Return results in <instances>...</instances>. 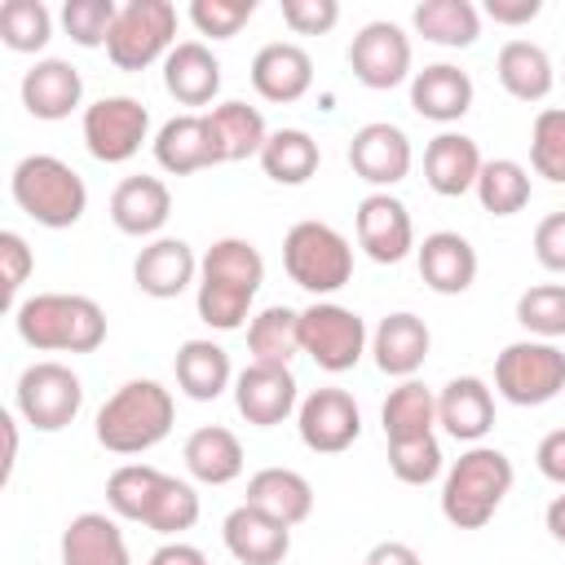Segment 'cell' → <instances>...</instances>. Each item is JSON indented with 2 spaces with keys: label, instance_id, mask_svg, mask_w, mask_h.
Listing matches in <instances>:
<instances>
[{
  "label": "cell",
  "instance_id": "obj_52",
  "mask_svg": "<svg viewBox=\"0 0 565 565\" xmlns=\"http://www.w3.org/2000/svg\"><path fill=\"white\" fill-rule=\"evenodd\" d=\"M543 13V0H486V18H494L499 26H525Z\"/></svg>",
  "mask_w": 565,
  "mask_h": 565
},
{
  "label": "cell",
  "instance_id": "obj_30",
  "mask_svg": "<svg viewBox=\"0 0 565 565\" xmlns=\"http://www.w3.org/2000/svg\"><path fill=\"white\" fill-rule=\"evenodd\" d=\"M207 137H212V150H216V163H243V159H260L265 141H269V128H265V115L247 102H221L207 110Z\"/></svg>",
  "mask_w": 565,
  "mask_h": 565
},
{
  "label": "cell",
  "instance_id": "obj_4",
  "mask_svg": "<svg viewBox=\"0 0 565 565\" xmlns=\"http://www.w3.org/2000/svg\"><path fill=\"white\" fill-rule=\"evenodd\" d=\"M512 459L499 446H468L441 481V516L455 530H481L512 494Z\"/></svg>",
  "mask_w": 565,
  "mask_h": 565
},
{
  "label": "cell",
  "instance_id": "obj_12",
  "mask_svg": "<svg viewBox=\"0 0 565 565\" xmlns=\"http://www.w3.org/2000/svg\"><path fill=\"white\" fill-rule=\"evenodd\" d=\"M349 71L358 84L384 93V88H397L406 84L415 71H411V35L397 26V22H366L353 40H349Z\"/></svg>",
  "mask_w": 565,
  "mask_h": 565
},
{
  "label": "cell",
  "instance_id": "obj_26",
  "mask_svg": "<svg viewBox=\"0 0 565 565\" xmlns=\"http://www.w3.org/2000/svg\"><path fill=\"white\" fill-rule=\"evenodd\" d=\"M481 150L468 132H437L428 146H424V181L433 194L441 199H459L468 190H477V177H481Z\"/></svg>",
  "mask_w": 565,
  "mask_h": 565
},
{
  "label": "cell",
  "instance_id": "obj_31",
  "mask_svg": "<svg viewBox=\"0 0 565 565\" xmlns=\"http://www.w3.org/2000/svg\"><path fill=\"white\" fill-rule=\"evenodd\" d=\"M181 459H185V472H190L194 481H203V486H230V481L243 477V463H247L243 441H238L230 428H221V424L194 428V433L185 437Z\"/></svg>",
  "mask_w": 565,
  "mask_h": 565
},
{
  "label": "cell",
  "instance_id": "obj_6",
  "mask_svg": "<svg viewBox=\"0 0 565 565\" xmlns=\"http://www.w3.org/2000/svg\"><path fill=\"white\" fill-rule=\"evenodd\" d=\"M282 269L300 291L327 300L353 278V247L327 221H296L282 238Z\"/></svg>",
  "mask_w": 565,
  "mask_h": 565
},
{
  "label": "cell",
  "instance_id": "obj_45",
  "mask_svg": "<svg viewBox=\"0 0 565 565\" xmlns=\"http://www.w3.org/2000/svg\"><path fill=\"white\" fill-rule=\"evenodd\" d=\"M388 472L402 486H428V481H437L441 477V441H437V433L388 441Z\"/></svg>",
  "mask_w": 565,
  "mask_h": 565
},
{
  "label": "cell",
  "instance_id": "obj_3",
  "mask_svg": "<svg viewBox=\"0 0 565 565\" xmlns=\"http://www.w3.org/2000/svg\"><path fill=\"white\" fill-rule=\"evenodd\" d=\"M172 419L177 402L159 380H128L102 402L93 433L110 455H146L172 433Z\"/></svg>",
  "mask_w": 565,
  "mask_h": 565
},
{
  "label": "cell",
  "instance_id": "obj_44",
  "mask_svg": "<svg viewBox=\"0 0 565 565\" xmlns=\"http://www.w3.org/2000/svg\"><path fill=\"white\" fill-rule=\"evenodd\" d=\"M199 512H203V508H199V490H194L190 481H181V477H163V486H159V494H154V503H150L146 525H150L154 534L177 539V534L194 530Z\"/></svg>",
  "mask_w": 565,
  "mask_h": 565
},
{
  "label": "cell",
  "instance_id": "obj_49",
  "mask_svg": "<svg viewBox=\"0 0 565 565\" xmlns=\"http://www.w3.org/2000/svg\"><path fill=\"white\" fill-rule=\"evenodd\" d=\"M282 22L296 35H327L340 22V4L335 0H282Z\"/></svg>",
  "mask_w": 565,
  "mask_h": 565
},
{
  "label": "cell",
  "instance_id": "obj_41",
  "mask_svg": "<svg viewBox=\"0 0 565 565\" xmlns=\"http://www.w3.org/2000/svg\"><path fill=\"white\" fill-rule=\"evenodd\" d=\"M0 40L13 53H40L53 40V13L44 0H4L0 4Z\"/></svg>",
  "mask_w": 565,
  "mask_h": 565
},
{
  "label": "cell",
  "instance_id": "obj_47",
  "mask_svg": "<svg viewBox=\"0 0 565 565\" xmlns=\"http://www.w3.org/2000/svg\"><path fill=\"white\" fill-rule=\"evenodd\" d=\"M256 13V0H190V22L207 40H234Z\"/></svg>",
  "mask_w": 565,
  "mask_h": 565
},
{
  "label": "cell",
  "instance_id": "obj_25",
  "mask_svg": "<svg viewBox=\"0 0 565 565\" xmlns=\"http://www.w3.org/2000/svg\"><path fill=\"white\" fill-rule=\"evenodd\" d=\"M437 424L468 446H481V437L494 428V393L481 375H455L437 393Z\"/></svg>",
  "mask_w": 565,
  "mask_h": 565
},
{
  "label": "cell",
  "instance_id": "obj_39",
  "mask_svg": "<svg viewBox=\"0 0 565 565\" xmlns=\"http://www.w3.org/2000/svg\"><path fill=\"white\" fill-rule=\"evenodd\" d=\"M477 203L490 212V216H516L534 185H530V168L516 163V159H486L481 163V177H477Z\"/></svg>",
  "mask_w": 565,
  "mask_h": 565
},
{
  "label": "cell",
  "instance_id": "obj_11",
  "mask_svg": "<svg viewBox=\"0 0 565 565\" xmlns=\"http://www.w3.org/2000/svg\"><path fill=\"white\" fill-rule=\"evenodd\" d=\"M79 128L97 163H128L141 150V141H150V110L128 93H110L84 106Z\"/></svg>",
  "mask_w": 565,
  "mask_h": 565
},
{
  "label": "cell",
  "instance_id": "obj_15",
  "mask_svg": "<svg viewBox=\"0 0 565 565\" xmlns=\"http://www.w3.org/2000/svg\"><path fill=\"white\" fill-rule=\"evenodd\" d=\"M411 163H415L411 137L397 124H388V119L362 124L349 137V168H353V177H362L375 190H388V185L406 181L411 177Z\"/></svg>",
  "mask_w": 565,
  "mask_h": 565
},
{
  "label": "cell",
  "instance_id": "obj_43",
  "mask_svg": "<svg viewBox=\"0 0 565 565\" xmlns=\"http://www.w3.org/2000/svg\"><path fill=\"white\" fill-rule=\"evenodd\" d=\"M516 322L534 340H561L565 335V282H539L516 296Z\"/></svg>",
  "mask_w": 565,
  "mask_h": 565
},
{
  "label": "cell",
  "instance_id": "obj_27",
  "mask_svg": "<svg viewBox=\"0 0 565 565\" xmlns=\"http://www.w3.org/2000/svg\"><path fill=\"white\" fill-rule=\"evenodd\" d=\"M62 565H132L128 543L115 516L106 512H79L66 521L62 543H57Z\"/></svg>",
  "mask_w": 565,
  "mask_h": 565
},
{
  "label": "cell",
  "instance_id": "obj_34",
  "mask_svg": "<svg viewBox=\"0 0 565 565\" xmlns=\"http://www.w3.org/2000/svg\"><path fill=\"white\" fill-rule=\"evenodd\" d=\"M494 75H499L503 93L516 102H543L556 84V66H552L547 49L534 40H508L494 57Z\"/></svg>",
  "mask_w": 565,
  "mask_h": 565
},
{
  "label": "cell",
  "instance_id": "obj_32",
  "mask_svg": "<svg viewBox=\"0 0 565 565\" xmlns=\"http://www.w3.org/2000/svg\"><path fill=\"white\" fill-rule=\"evenodd\" d=\"M243 503L269 512L282 525H300L313 512V486L296 468H260V472L247 477V499Z\"/></svg>",
  "mask_w": 565,
  "mask_h": 565
},
{
  "label": "cell",
  "instance_id": "obj_8",
  "mask_svg": "<svg viewBox=\"0 0 565 565\" xmlns=\"http://www.w3.org/2000/svg\"><path fill=\"white\" fill-rule=\"evenodd\" d=\"M177 49V4L168 0H128L119 4L106 57L115 71H146Z\"/></svg>",
  "mask_w": 565,
  "mask_h": 565
},
{
  "label": "cell",
  "instance_id": "obj_16",
  "mask_svg": "<svg viewBox=\"0 0 565 565\" xmlns=\"http://www.w3.org/2000/svg\"><path fill=\"white\" fill-rule=\"evenodd\" d=\"M234 406L247 424L256 428H278L287 415H296L300 406V384L291 375V366H265V362H247L234 375Z\"/></svg>",
  "mask_w": 565,
  "mask_h": 565
},
{
  "label": "cell",
  "instance_id": "obj_42",
  "mask_svg": "<svg viewBox=\"0 0 565 565\" xmlns=\"http://www.w3.org/2000/svg\"><path fill=\"white\" fill-rule=\"evenodd\" d=\"M530 168L543 181L565 185V106H543L534 115V128H530Z\"/></svg>",
  "mask_w": 565,
  "mask_h": 565
},
{
  "label": "cell",
  "instance_id": "obj_50",
  "mask_svg": "<svg viewBox=\"0 0 565 565\" xmlns=\"http://www.w3.org/2000/svg\"><path fill=\"white\" fill-rule=\"evenodd\" d=\"M534 260L547 274H565V212H552L534 225Z\"/></svg>",
  "mask_w": 565,
  "mask_h": 565
},
{
  "label": "cell",
  "instance_id": "obj_37",
  "mask_svg": "<svg viewBox=\"0 0 565 565\" xmlns=\"http://www.w3.org/2000/svg\"><path fill=\"white\" fill-rule=\"evenodd\" d=\"M247 353L252 362H265V366H291V358L300 353V309L265 305L260 313H252Z\"/></svg>",
  "mask_w": 565,
  "mask_h": 565
},
{
  "label": "cell",
  "instance_id": "obj_40",
  "mask_svg": "<svg viewBox=\"0 0 565 565\" xmlns=\"http://www.w3.org/2000/svg\"><path fill=\"white\" fill-rule=\"evenodd\" d=\"M168 472L150 468V463H119L110 477H106V508L119 516V521H141L150 516V503L159 494Z\"/></svg>",
  "mask_w": 565,
  "mask_h": 565
},
{
  "label": "cell",
  "instance_id": "obj_28",
  "mask_svg": "<svg viewBox=\"0 0 565 565\" xmlns=\"http://www.w3.org/2000/svg\"><path fill=\"white\" fill-rule=\"evenodd\" d=\"M163 88L181 106H207L221 93V62L203 40H181L163 57Z\"/></svg>",
  "mask_w": 565,
  "mask_h": 565
},
{
  "label": "cell",
  "instance_id": "obj_9",
  "mask_svg": "<svg viewBox=\"0 0 565 565\" xmlns=\"http://www.w3.org/2000/svg\"><path fill=\"white\" fill-rule=\"evenodd\" d=\"M13 406L18 415L35 428V433H62L75 424L79 406H84V380L66 366V362H31L22 375H18V388H13Z\"/></svg>",
  "mask_w": 565,
  "mask_h": 565
},
{
  "label": "cell",
  "instance_id": "obj_57",
  "mask_svg": "<svg viewBox=\"0 0 565 565\" xmlns=\"http://www.w3.org/2000/svg\"><path fill=\"white\" fill-rule=\"evenodd\" d=\"M561 79H565V71H561Z\"/></svg>",
  "mask_w": 565,
  "mask_h": 565
},
{
  "label": "cell",
  "instance_id": "obj_10",
  "mask_svg": "<svg viewBox=\"0 0 565 565\" xmlns=\"http://www.w3.org/2000/svg\"><path fill=\"white\" fill-rule=\"evenodd\" d=\"M366 349H371V335L353 309L335 300H313L309 309H300V353H309L318 371H331V375L353 371Z\"/></svg>",
  "mask_w": 565,
  "mask_h": 565
},
{
  "label": "cell",
  "instance_id": "obj_14",
  "mask_svg": "<svg viewBox=\"0 0 565 565\" xmlns=\"http://www.w3.org/2000/svg\"><path fill=\"white\" fill-rule=\"evenodd\" d=\"M353 230H358V247L375 260V265H397L415 252V225L411 212L397 194L388 190H371L358 212H353Z\"/></svg>",
  "mask_w": 565,
  "mask_h": 565
},
{
  "label": "cell",
  "instance_id": "obj_33",
  "mask_svg": "<svg viewBox=\"0 0 565 565\" xmlns=\"http://www.w3.org/2000/svg\"><path fill=\"white\" fill-rule=\"evenodd\" d=\"M172 371H177V388L190 402H216L225 388H234L230 353L216 340H185L172 358Z\"/></svg>",
  "mask_w": 565,
  "mask_h": 565
},
{
  "label": "cell",
  "instance_id": "obj_2",
  "mask_svg": "<svg viewBox=\"0 0 565 565\" xmlns=\"http://www.w3.org/2000/svg\"><path fill=\"white\" fill-rule=\"evenodd\" d=\"M18 340L35 353H93L106 340V309L75 291H35L13 309Z\"/></svg>",
  "mask_w": 565,
  "mask_h": 565
},
{
  "label": "cell",
  "instance_id": "obj_20",
  "mask_svg": "<svg viewBox=\"0 0 565 565\" xmlns=\"http://www.w3.org/2000/svg\"><path fill=\"white\" fill-rule=\"evenodd\" d=\"M18 93H22V106H26L31 119L57 124V119H66L71 110H79V102H84V75H79L66 57H40V62L22 75Z\"/></svg>",
  "mask_w": 565,
  "mask_h": 565
},
{
  "label": "cell",
  "instance_id": "obj_7",
  "mask_svg": "<svg viewBox=\"0 0 565 565\" xmlns=\"http://www.w3.org/2000/svg\"><path fill=\"white\" fill-rule=\"evenodd\" d=\"M494 393L512 406H547L565 393V353L552 340H512L494 358Z\"/></svg>",
  "mask_w": 565,
  "mask_h": 565
},
{
  "label": "cell",
  "instance_id": "obj_51",
  "mask_svg": "<svg viewBox=\"0 0 565 565\" xmlns=\"http://www.w3.org/2000/svg\"><path fill=\"white\" fill-rule=\"evenodd\" d=\"M534 463H539V472H543L547 481H556V486L565 490V428H552V433L539 441Z\"/></svg>",
  "mask_w": 565,
  "mask_h": 565
},
{
  "label": "cell",
  "instance_id": "obj_48",
  "mask_svg": "<svg viewBox=\"0 0 565 565\" xmlns=\"http://www.w3.org/2000/svg\"><path fill=\"white\" fill-rule=\"evenodd\" d=\"M31 269H35V256H31L26 238H22L18 230H4V234H0V291H4V305H9V309L22 305L18 291H22V282L31 278Z\"/></svg>",
  "mask_w": 565,
  "mask_h": 565
},
{
  "label": "cell",
  "instance_id": "obj_54",
  "mask_svg": "<svg viewBox=\"0 0 565 565\" xmlns=\"http://www.w3.org/2000/svg\"><path fill=\"white\" fill-rule=\"evenodd\" d=\"M362 565H424V561H419V552H415L411 543H402V539H384V543H375V547L366 552Z\"/></svg>",
  "mask_w": 565,
  "mask_h": 565
},
{
  "label": "cell",
  "instance_id": "obj_55",
  "mask_svg": "<svg viewBox=\"0 0 565 565\" xmlns=\"http://www.w3.org/2000/svg\"><path fill=\"white\" fill-rule=\"evenodd\" d=\"M4 424V481L13 477V463H18V419L13 415H0Z\"/></svg>",
  "mask_w": 565,
  "mask_h": 565
},
{
  "label": "cell",
  "instance_id": "obj_21",
  "mask_svg": "<svg viewBox=\"0 0 565 565\" xmlns=\"http://www.w3.org/2000/svg\"><path fill=\"white\" fill-rule=\"evenodd\" d=\"M472 75L455 62H433L411 75V110L433 124H459L472 110Z\"/></svg>",
  "mask_w": 565,
  "mask_h": 565
},
{
  "label": "cell",
  "instance_id": "obj_24",
  "mask_svg": "<svg viewBox=\"0 0 565 565\" xmlns=\"http://www.w3.org/2000/svg\"><path fill=\"white\" fill-rule=\"evenodd\" d=\"M252 88L274 106L300 102L313 88V57L291 40H274L252 57Z\"/></svg>",
  "mask_w": 565,
  "mask_h": 565
},
{
  "label": "cell",
  "instance_id": "obj_1",
  "mask_svg": "<svg viewBox=\"0 0 565 565\" xmlns=\"http://www.w3.org/2000/svg\"><path fill=\"white\" fill-rule=\"evenodd\" d=\"M265 282V256L247 238H216L199 260L194 309L212 331H238L252 322V300Z\"/></svg>",
  "mask_w": 565,
  "mask_h": 565
},
{
  "label": "cell",
  "instance_id": "obj_29",
  "mask_svg": "<svg viewBox=\"0 0 565 565\" xmlns=\"http://www.w3.org/2000/svg\"><path fill=\"white\" fill-rule=\"evenodd\" d=\"M154 163L168 177H190L203 168H216V150L207 137V115H172L159 132H154Z\"/></svg>",
  "mask_w": 565,
  "mask_h": 565
},
{
  "label": "cell",
  "instance_id": "obj_36",
  "mask_svg": "<svg viewBox=\"0 0 565 565\" xmlns=\"http://www.w3.org/2000/svg\"><path fill=\"white\" fill-rule=\"evenodd\" d=\"M380 424H384L388 441L428 437L437 428V393L419 380H397V388H388V397L380 406Z\"/></svg>",
  "mask_w": 565,
  "mask_h": 565
},
{
  "label": "cell",
  "instance_id": "obj_5",
  "mask_svg": "<svg viewBox=\"0 0 565 565\" xmlns=\"http://www.w3.org/2000/svg\"><path fill=\"white\" fill-rule=\"evenodd\" d=\"M13 203L44 230H71L88 212V185L84 177L57 159V154H26L9 172Z\"/></svg>",
  "mask_w": 565,
  "mask_h": 565
},
{
  "label": "cell",
  "instance_id": "obj_38",
  "mask_svg": "<svg viewBox=\"0 0 565 565\" xmlns=\"http://www.w3.org/2000/svg\"><path fill=\"white\" fill-rule=\"evenodd\" d=\"M318 163H322V150L305 128H278L260 150V168L278 185H305L318 172Z\"/></svg>",
  "mask_w": 565,
  "mask_h": 565
},
{
  "label": "cell",
  "instance_id": "obj_35",
  "mask_svg": "<svg viewBox=\"0 0 565 565\" xmlns=\"http://www.w3.org/2000/svg\"><path fill=\"white\" fill-rule=\"evenodd\" d=\"M411 26L441 49H468L481 35V9L472 0H419Z\"/></svg>",
  "mask_w": 565,
  "mask_h": 565
},
{
  "label": "cell",
  "instance_id": "obj_56",
  "mask_svg": "<svg viewBox=\"0 0 565 565\" xmlns=\"http://www.w3.org/2000/svg\"><path fill=\"white\" fill-rule=\"evenodd\" d=\"M543 521H547V534L565 547V494H556L552 503H547V512H543Z\"/></svg>",
  "mask_w": 565,
  "mask_h": 565
},
{
  "label": "cell",
  "instance_id": "obj_18",
  "mask_svg": "<svg viewBox=\"0 0 565 565\" xmlns=\"http://www.w3.org/2000/svg\"><path fill=\"white\" fill-rule=\"evenodd\" d=\"M221 539L238 565H282L291 552V525L274 521L269 512H260L252 503H238L221 521Z\"/></svg>",
  "mask_w": 565,
  "mask_h": 565
},
{
  "label": "cell",
  "instance_id": "obj_19",
  "mask_svg": "<svg viewBox=\"0 0 565 565\" xmlns=\"http://www.w3.org/2000/svg\"><path fill=\"white\" fill-rule=\"evenodd\" d=\"M415 265L428 291L437 296H463L477 282V247L455 230H433L415 247Z\"/></svg>",
  "mask_w": 565,
  "mask_h": 565
},
{
  "label": "cell",
  "instance_id": "obj_17",
  "mask_svg": "<svg viewBox=\"0 0 565 565\" xmlns=\"http://www.w3.org/2000/svg\"><path fill=\"white\" fill-rule=\"evenodd\" d=\"M132 282L150 300H177L181 291L199 287V256L185 238H150L132 260Z\"/></svg>",
  "mask_w": 565,
  "mask_h": 565
},
{
  "label": "cell",
  "instance_id": "obj_13",
  "mask_svg": "<svg viewBox=\"0 0 565 565\" xmlns=\"http://www.w3.org/2000/svg\"><path fill=\"white\" fill-rule=\"evenodd\" d=\"M296 433L313 455H340L362 433V411L344 388H313L296 406Z\"/></svg>",
  "mask_w": 565,
  "mask_h": 565
},
{
  "label": "cell",
  "instance_id": "obj_46",
  "mask_svg": "<svg viewBox=\"0 0 565 565\" xmlns=\"http://www.w3.org/2000/svg\"><path fill=\"white\" fill-rule=\"evenodd\" d=\"M115 18H119L115 0H66L62 4V31L79 49H106V40L115 31Z\"/></svg>",
  "mask_w": 565,
  "mask_h": 565
},
{
  "label": "cell",
  "instance_id": "obj_53",
  "mask_svg": "<svg viewBox=\"0 0 565 565\" xmlns=\"http://www.w3.org/2000/svg\"><path fill=\"white\" fill-rule=\"evenodd\" d=\"M146 565H207V556H203V547H194V543L168 539L163 547H154V552H150V561H146Z\"/></svg>",
  "mask_w": 565,
  "mask_h": 565
},
{
  "label": "cell",
  "instance_id": "obj_22",
  "mask_svg": "<svg viewBox=\"0 0 565 565\" xmlns=\"http://www.w3.org/2000/svg\"><path fill=\"white\" fill-rule=\"evenodd\" d=\"M172 216V190L159 177H124L110 190V221L128 238H154Z\"/></svg>",
  "mask_w": 565,
  "mask_h": 565
},
{
  "label": "cell",
  "instance_id": "obj_23",
  "mask_svg": "<svg viewBox=\"0 0 565 565\" xmlns=\"http://www.w3.org/2000/svg\"><path fill=\"white\" fill-rule=\"evenodd\" d=\"M433 349V331L419 313H388L380 318V327L371 331V358L384 375L393 380H415V371L428 362Z\"/></svg>",
  "mask_w": 565,
  "mask_h": 565
}]
</instances>
